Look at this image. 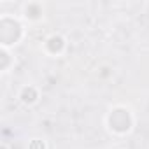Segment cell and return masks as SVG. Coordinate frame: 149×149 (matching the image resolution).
Wrapping results in <instances>:
<instances>
[{
  "mask_svg": "<svg viewBox=\"0 0 149 149\" xmlns=\"http://www.w3.org/2000/svg\"><path fill=\"white\" fill-rule=\"evenodd\" d=\"M49 49L54 53V51H60L61 49V46H63V40H61V37H53V39H49Z\"/></svg>",
  "mask_w": 149,
  "mask_h": 149,
  "instance_id": "obj_2",
  "label": "cell"
},
{
  "mask_svg": "<svg viewBox=\"0 0 149 149\" xmlns=\"http://www.w3.org/2000/svg\"><path fill=\"white\" fill-rule=\"evenodd\" d=\"M130 125H132V121H130V116H128L126 111L118 109V111H114V112L111 114V126H112L114 130H118V132H126V130L130 128Z\"/></svg>",
  "mask_w": 149,
  "mask_h": 149,
  "instance_id": "obj_1",
  "label": "cell"
},
{
  "mask_svg": "<svg viewBox=\"0 0 149 149\" xmlns=\"http://www.w3.org/2000/svg\"><path fill=\"white\" fill-rule=\"evenodd\" d=\"M35 97H37V93H35L33 88H26V90L23 91V100H25V102H33Z\"/></svg>",
  "mask_w": 149,
  "mask_h": 149,
  "instance_id": "obj_3",
  "label": "cell"
}]
</instances>
